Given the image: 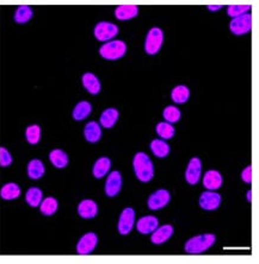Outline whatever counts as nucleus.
Segmentation results:
<instances>
[{
  "label": "nucleus",
  "instance_id": "nucleus-13",
  "mask_svg": "<svg viewBox=\"0 0 259 264\" xmlns=\"http://www.w3.org/2000/svg\"><path fill=\"white\" fill-rule=\"evenodd\" d=\"M97 212H98L97 203L92 200H83L78 206V213L84 219H92L97 216Z\"/></svg>",
  "mask_w": 259,
  "mask_h": 264
},
{
  "label": "nucleus",
  "instance_id": "nucleus-35",
  "mask_svg": "<svg viewBox=\"0 0 259 264\" xmlns=\"http://www.w3.org/2000/svg\"><path fill=\"white\" fill-rule=\"evenodd\" d=\"M12 163V156L8 153L6 148H0V165L8 167Z\"/></svg>",
  "mask_w": 259,
  "mask_h": 264
},
{
  "label": "nucleus",
  "instance_id": "nucleus-15",
  "mask_svg": "<svg viewBox=\"0 0 259 264\" xmlns=\"http://www.w3.org/2000/svg\"><path fill=\"white\" fill-rule=\"evenodd\" d=\"M203 185L204 187L209 191H215L218 189L222 185V176L216 170H209L207 171L203 177Z\"/></svg>",
  "mask_w": 259,
  "mask_h": 264
},
{
  "label": "nucleus",
  "instance_id": "nucleus-23",
  "mask_svg": "<svg viewBox=\"0 0 259 264\" xmlns=\"http://www.w3.org/2000/svg\"><path fill=\"white\" fill-rule=\"evenodd\" d=\"M49 160L53 163L54 167L56 168H65L68 165V156L65 151L60 150V149H55V150L50 151Z\"/></svg>",
  "mask_w": 259,
  "mask_h": 264
},
{
  "label": "nucleus",
  "instance_id": "nucleus-6",
  "mask_svg": "<svg viewBox=\"0 0 259 264\" xmlns=\"http://www.w3.org/2000/svg\"><path fill=\"white\" fill-rule=\"evenodd\" d=\"M117 33H119V28L108 22H100L94 28V37L102 42L109 41Z\"/></svg>",
  "mask_w": 259,
  "mask_h": 264
},
{
  "label": "nucleus",
  "instance_id": "nucleus-16",
  "mask_svg": "<svg viewBox=\"0 0 259 264\" xmlns=\"http://www.w3.org/2000/svg\"><path fill=\"white\" fill-rule=\"evenodd\" d=\"M158 225H159V222H158L157 218L153 216H147L141 218L139 222H137L136 229L140 233L148 234L152 233L158 228Z\"/></svg>",
  "mask_w": 259,
  "mask_h": 264
},
{
  "label": "nucleus",
  "instance_id": "nucleus-18",
  "mask_svg": "<svg viewBox=\"0 0 259 264\" xmlns=\"http://www.w3.org/2000/svg\"><path fill=\"white\" fill-rule=\"evenodd\" d=\"M84 136L87 142L96 143L98 142L102 137V130H100V125L96 122L87 123L84 129Z\"/></svg>",
  "mask_w": 259,
  "mask_h": 264
},
{
  "label": "nucleus",
  "instance_id": "nucleus-1",
  "mask_svg": "<svg viewBox=\"0 0 259 264\" xmlns=\"http://www.w3.org/2000/svg\"><path fill=\"white\" fill-rule=\"evenodd\" d=\"M133 167L136 177L142 182H149L154 175L153 163L146 154L139 153L135 155Z\"/></svg>",
  "mask_w": 259,
  "mask_h": 264
},
{
  "label": "nucleus",
  "instance_id": "nucleus-7",
  "mask_svg": "<svg viewBox=\"0 0 259 264\" xmlns=\"http://www.w3.org/2000/svg\"><path fill=\"white\" fill-rule=\"evenodd\" d=\"M97 242H98V238L94 233H86L80 238V240L78 242L77 245V251L79 255H87L91 254L93 251V249L96 248Z\"/></svg>",
  "mask_w": 259,
  "mask_h": 264
},
{
  "label": "nucleus",
  "instance_id": "nucleus-12",
  "mask_svg": "<svg viewBox=\"0 0 259 264\" xmlns=\"http://www.w3.org/2000/svg\"><path fill=\"white\" fill-rule=\"evenodd\" d=\"M201 161L197 159V157H194L191 159V161L189 162L188 168H186V173H185V179L190 185H196L200 180L201 176Z\"/></svg>",
  "mask_w": 259,
  "mask_h": 264
},
{
  "label": "nucleus",
  "instance_id": "nucleus-29",
  "mask_svg": "<svg viewBox=\"0 0 259 264\" xmlns=\"http://www.w3.org/2000/svg\"><path fill=\"white\" fill-rule=\"evenodd\" d=\"M151 150L153 151V154L157 157H166L170 153V146L168 145V143L164 142L161 139H154L153 142L151 143Z\"/></svg>",
  "mask_w": 259,
  "mask_h": 264
},
{
  "label": "nucleus",
  "instance_id": "nucleus-21",
  "mask_svg": "<svg viewBox=\"0 0 259 264\" xmlns=\"http://www.w3.org/2000/svg\"><path fill=\"white\" fill-rule=\"evenodd\" d=\"M44 174V165L40 160H33L28 165V176L31 180L41 179Z\"/></svg>",
  "mask_w": 259,
  "mask_h": 264
},
{
  "label": "nucleus",
  "instance_id": "nucleus-10",
  "mask_svg": "<svg viewBox=\"0 0 259 264\" xmlns=\"http://www.w3.org/2000/svg\"><path fill=\"white\" fill-rule=\"evenodd\" d=\"M122 186V177L119 171H112L105 182V193L108 197H116L120 193Z\"/></svg>",
  "mask_w": 259,
  "mask_h": 264
},
{
  "label": "nucleus",
  "instance_id": "nucleus-34",
  "mask_svg": "<svg viewBox=\"0 0 259 264\" xmlns=\"http://www.w3.org/2000/svg\"><path fill=\"white\" fill-rule=\"evenodd\" d=\"M250 8H251L250 5H229V6L227 7V13H228V16H231L232 18H235V17L241 16V14H245Z\"/></svg>",
  "mask_w": 259,
  "mask_h": 264
},
{
  "label": "nucleus",
  "instance_id": "nucleus-4",
  "mask_svg": "<svg viewBox=\"0 0 259 264\" xmlns=\"http://www.w3.org/2000/svg\"><path fill=\"white\" fill-rule=\"evenodd\" d=\"M163 39H164L163 31H161L159 28L151 29L149 33H147V37H146L145 42L146 53L149 54V55L157 54L158 51L160 50L161 44H163Z\"/></svg>",
  "mask_w": 259,
  "mask_h": 264
},
{
  "label": "nucleus",
  "instance_id": "nucleus-33",
  "mask_svg": "<svg viewBox=\"0 0 259 264\" xmlns=\"http://www.w3.org/2000/svg\"><path fill=\"white\" fill-rule=\"evenodd\" d=\"M163 116L168 123H177L180 119V111L174 106H168L164 110Z\"/></svg>",
  "mask_w": 259,
  "mask_h": 264
},
{
  "label": "nucleus",
  "instance_id": "nucleus-9",
  "mask_svg": "<svg viewBox=\"0 0 259 264\" xmlns=\"http://www.w3.org/2000/svg\"><path fill=\"white\" fill-rule=\"evenodd\" d=\"M221 203V197L220 194L215 193V192L209 191L204 192L201 194L200 197V206L203 209L207 211H213V209H216Z\"/></svg>",
  "mask_w": 259,
  "mask_h": 264
},
{
  "label": "nucleus",
  "instance_id": "nucleus-37",
  "mask_svg": "<svg viewBox=\"0 0 259 264\" xmlns=\"http://www.w3.org/2000/svg\"><path fill=\"white\" fill-rule=\"evenodd\" d=\"M208 8L210 11H218L220 8H222L221 5H208Z\"/></svg>",
  "mask_w": 259,
  "mask_h": 264
},
{
  "label": "nucleus",
  "instance_id": "nucleus-22",
  "mask_svg": "<svg viewBox=\"0 0 259 264\" xmlns=\"http://www.w3.org/2000/svg\"><path fill=\"white\" fill-rule=\"evenodd\" d=\"M117 119H119V111L116 108H108L100 116V125L103 128L110 129L115 125Z\"/></svg>",
  "mask_w": 259,
  "mask_h": 264
},
{
  "label": "nucleus",
  "instance_id": "nucleus-19",
  "mask_svg": "<svg viewBox=\"0 0 259 264\" xmlns=\"http://www.w3.org/2000/svg\"><path fill=\"white\" fill-rule=\"evenodd\" d=\"M111 162L108 157H100L94 163L93 169H92V173H93L96 179H102L103 176H105L108 174V171L110 170Z\"/></svg>",
  "mask_w": 259,
  "mask_h": 264
},
{
  "label": "nucleus",
  "instance_id": "nucleus-38",
  "mask_svg": "<svg viewBox=\"0 0 259 264\" xmlns=\"http://www.w3.org/2000/svg\"><path fill=\"white\" fill-rule=\"evenodd\" d=\"M251 195H252V192L251 191L247 192V200H249V201H251Z\"/></svg>",
  "mask_w": 259,
  "mask_h": 264
},
{
  "label": "nucleus",
  "instance_id": "nucleus-20",
  "mask_svg": "<svg viewBox=\"0 0 259 264\" xmlns=\"http://www.w3.org/2000/svg\"><path fill=\"white\" fill-rule=\"evenodd\" d=\"M83 85H84V87L87 90V92H90L91 94H93V96H96V94H98L100 92V82L99 80L97 79L96 76L93 75L92 73H86L83 75Z\"/></svg>",
  "mask_w": 259,
  "mask_h": 264
},
{
  "label": "nucleus",
  "instance_id": "nucleus-36",
  "mask_svg": "<svg viewBox=\"0 0 259 264\" xmlns=\"http://www.w3.org/2000/svg\"><path fill=\"white\" fill-rule=\"evenodd\" d=\"M241 179H243L244 182L251 183V180H252V169H251V167H250V165L243 170V173H241Z\"/></svg>",
  "mask_w": 259,
  "mask_h": 264
},
{
  "label": "nucleus",
  "instance_id": "nucleus-3",
  "mask_svg": "<svg viewBox=\"0 0 259 264\" xmlns=\"http://www.w3.org/2000/svg\"><path fill=\"white\" fill-rule=\"evenodd\" d=\"M127 45L122 41H111L100 48V56L106 60H119L126 54Z\"/></svg>",
  "mask_w": 259,
  "mask_h": 264
},
{
  "label": "nucleus",
  "instance_id": "nucleus-2",
  "mask_svg": "<svg viewBox=\"0 0 259 264\" xmlns=\"http://www.w3.org/2000/svg\"><path fill=\"white\" fill-rule=\"evenodd\" d=\"M215 243V236L212 233L192 237L185 243V251L189 254H202Z\"/></svg>",
  "mask_w": 259,
  "mask_h": 264
},
{
  "label": "nucleus",
  "instance_id": "nucleus-28",
  "mask_svg": "<svg viewBox=\"0 0 259 264\" xmlns=\"http://www.w3.org/2000/svg\"><path fill=\"white\" fill-rule=\"evenodd\" d=\"M40 211L44 216H53L57 211V201L55 198L49 197L47 199L42 200L41 203H40Z\"/></svg>",
  "mask_w": 259,
  "mask_h": 264
},
{
  "label": "nucleus",
  "instance_id": "nucleus-8",
  "mask_svg": "<svg viewBox=\"0 0 259 264\" xmlns=\"http://www.w3.org/2000/svg\"><path fill=\"white\" fill-rule=\"evenodd\" d=\"M135 220V212L133 208L128 207L123 209L119 222V231L121 234H128L131 231Z\"/></svg>",
  "mask_w": 259,
  "mask_h": 264
},
{
  "label": "nucleus",
  "instance_id": "nucleus-30",
  "mask_svg": "<svg viewBox=\"0 0 259 264\" xmlns=\"http://www.w3.org/2000/svg\"><path fill=\"white\" fill-rule=\"evenodd\" d=\"M42 191L37 187H31L25 194V200L31 207H37L42 201Z\"/></svg>",
  "mask_w": 259,
  "mask_h": 264
},
{
  "label": "nucleus",
  "instance_id": "nucleus-25",
  "mask_svg": "<svg viewBox=\"0 0 259 264\" xmlns=\"http://www.w3.org/2000/svg\"><path fill=\"white\" fill-rule=\"evenodd\" d=\"M33 10H31L30 6L28 5H21L18 6V8L14 12V22L18 23V24H24V23H28L33 18Z\"/></svg>",
  "mask_w": 259,
  "mask_h": 264
},
{
  "label": "nucleus",
  "instance_id": "nucleus-26",
  "mask_svg": "<svg viewBox=\"0 0 259 264\" xmlns=\"http://www.w3.org/2000/svg\"><path fill=\"white\" fill-rule=\"evenodd\" d=\"M92 111V106L87 101H80L73 110V118L76 120H84L90 116Z\"/></svg>",
  "mask_w": 259,
  "mask_h": 264
},
{
  "label": "nucleus",
  "instance_id": "nucleus-31",
  "mask_svg": "<svg viewBox=\"0 0 259 264\" xmlns=\"http://www.w3.org/2000/svg\"><path fill=\"white\" fill-rule=\"evenodd\" d=\"M25 137L30 144L35 145L40 142L41 138V128L39 125H30L25 130Z\"/></svg>",
  "mask_w": 259,
  "mask_h": 264
},
{
  "label": "nucleus",
  "instance_id": "nucleus-17",
  "mask_svg": "<svg viewBox=\"0 0 259 264\" xmlns=\"http://www.w3.org/2000/svg\"><path fill=\"white\" fill-rule=\"evenodd\" d=\"M139 13V7L136 5H120L115 10V16L120 21H128L134 18Z\"/></svg>",
  "mask_w": 259,
  "mask_h": 264
},
{
  "label": "nucleus",
  "instance_id": "nucleus-11",
  "mask_svg": "<svg viewBox=\"0 0 259 264\" xmlns=\"http://www.w3.org/2000/svg\"><path fill=\"white\" fill-rule=\"evenodd\" d=\"M170 201V193L166 189H159L154 192L148 199V207L151 209H160L165 207Z\"/></svg>",
  "mask_w": 259,
  "mask_h": 264
},
{
  "label": "nucleus",
  "instance_id": "nucleus-24",
  "mask_svg": "<svg viewBox=\"0 0 259 264\" xmlns=\"http://www.w3.org/2000/svg\"><path fill=\"white\" fill-rule=\"evenodd\" d=\"M0 195L4 200H14L21 195V188L16 183H6L5 186H2L1 191H0Z\"/></svg>",
  "mask_w": 259,
  "mask_h": 264
},
{
  "label": "nucleus",
  "instance_id": "nucleus-14",
  "mask_svg": "<svg viewBox=\"0 0 259 264\" xmlns=\"http://www.w3.org/2000/svg\"><path fill=\"white\" fill-rule=\"evenodd\" d=\"M172 233H173V228L171 225H164L161 228H157L152 232L151 240L153 244L159 245V244L165 243L172 236Z\"/></svg>",
  "mask_w": 259,
  "mask_h": 264
},
{
  "label": "nucleus",
  "instance_id": "nucleus-27",
  "mask_svg": "<svg viewBox=\"0 0 259 264\" xmlns=\"http://www.w3.org/2000/svg\"><path fill=\"white\" fill-rule=\"evenodd\" d=\"M190 97L189 88L186 86H177L172 90L171 98L175 104H184V102L188 101Z\"/></svg>",
  "mask_w": 259,
  "mask_h": 264
},
{
  "label": "nucleus",
  "instance_id": "nucleus-32",
  "mask_svg": "<svg viewBox=\"0 0 259 264\" xmlns=\"http://www.w3.org/2000/svg\"><path fill=\"white\" fill-rule=\"evenodd\" d=\"M174 128L170 123H159L157 126V133L161 138L170 139L174 136Z\"/></svg>",
  "mask_w": 259,
  "mask_h": 264
},
{
  "label": "nucleus",
  "instance_id": "nucleus-5",
  "mask_svg": "<svg viewBox=\"0 0 259 264\" xmlns=\"http://www.w3.org/2000/svg\"><path fill=\"white\" fill-rule=\"evenodd\" d=\"M251 24H252V18L251 14L245 13L241 14V16L235 17L232 19L231 24H229V29L234 35H245L251 30Z\"/></svg>",
  "mask_w": 259,
  "mask_h": 264
}]
</instances>
